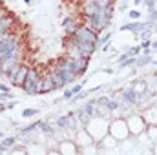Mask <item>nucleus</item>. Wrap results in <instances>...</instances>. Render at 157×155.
<instances>
[{
	"label": "nucleus",
	"mask_w": 157,
	"mask_h": 155,
	"mask_svg": "<svg viewBox=\"0 0 157 155\" xmlns=\"http://www.w3.org/2000/svg\"><path fill=\"white\" fill-rule=\"evenodd\" d=\"M24 59V46L22 39L17 33H6L0 39V68L2 71L20 64Z\"/></svg>",
	"instance_id": "obj_1"
},
{
	"label": "nucleus",
	"mask_w": 157,
	"mask_h": 155,
	"mask_svg": "<svg viewBox=\"0 0 157 155\" xmlns=\"http://www.w3.org/2000/svg\"><path fill=\"white\" fill-rule=\"evenodd\" d=\"M108 128H110V119L102 115H93L90 119V122L84 126V130L91 135L93 142H101V139L108 135Z\"/></svg>",
	"instance_id": "obj_2"
},
{
	"label": "nucleus",
	"mask_w": 157,
	"mask_h": 155,
	"mask_svg": "<svg viewBox=\"0 0 157 155\" xmlns=\"http://www.w3.org/2000/svg\"><path fill=\"white\" fill-rule=\"evenodd\" d=\"M108 133L112 137H115L119 142L121 141H126L130 139V128H128V122H126V117H115L110 120V128H108Z\"/></svg>",
	"instance_id": "obj_3"
},
{
	"label": "nucleus",
	"mask_w": 157,
	"mask_h": 155,
	"mask_svg": "<svg viewBox=\"0 0 157 155\" xmlns=\"http://www.w3.org/2000/svg\"><path fill=\"white\" fill-rule=\"evenodd\" d=\"M40 84H42V75L39 73V70H37V68L29 66V70H28V77H26V82H24V86H22L24 93H26V95H31V97H33V95H39Z\"/></svg>",
	"instance_id": "obj_4"
},
{
	"label": "nucleus",
	"mask_w": 157,
	"mask_h": 155,
	"mask_svg": "<svg viewBox=\"0 0 157 155\" xmlns=\"http://www.w3.org/2000/svg\"><path fill=\"white\" fill-rule=\"evenodd\" d=\"M126 122H128V128H130V135L132 137H139L146 131V122L141 113H128L126 117Z\"/></svg>",
	"instance_id": "obj_5"
},
{
	"label": "nucleus",
	"mask_w": 157,
	"mask_h": 155,
	"mask_svg": "<svg viewBox=\"0 0 157 155\" xmlns=\"http://www.w3.org/2000/svg\"><path fill=\"white\" fill-rule=\"evenodd\" d=\"M73 39H77L80 40V42H91V44H95L97 42V37H99V33H95L93 29H90V28H86V26H78L77 28V31L71 35Z\"/></svg>",
	"instance_id": "obj_6"
},
{
	"label": "nucleus",
	"mask_w": 157,
	"mask_h": 155,
	"mask_svg": "<svg viewBox=\"0 0 157 155\" xmlns=\"http://www.w3.org/2000/svg\"><path fill=\"white\" fill-rule=\"evenodd\" d=\"M28 70H29V66H28V64H24V62H20V64H18L17 71L13 73V77L9 78V82H11V86H13V88H22V86H24L26 77H28Z\"/></svg>",
	"instance_id": "obj_7"
},
{
	"label": "nucleus",
	"mask_w": 157,
	"mask_h": 155,
	"mask_svg": "<svg viewBox=\"0 0 157 155\" xmlns=\"http://www.w3.org/2000/svg\"><path fill=\"white\" fill-rule=\"evenodd\" d=\"M55 89H57V84H55V78H53L51 70H49V71H46V73L42 75V84H40L39 95H48V93H51V91H55Z\"/></svg>",
	"instance_id": "obj_8"
},
{
	"label": "nucleus",
	"mask_w": 157,
	"mask_h": 155,
	"mask_svg": "<svg viewBox=\"0 0 157 155\" xmlns=\"http://www.w3.org/2000/svg\"><path fill=\"white\" fill-rule=\"evenodd\" d=\"M148 26H152L150 22H139V20H133V22H128V24H122L119 29L121 31H132L133 35H139L143 29H146ZM154 28V26H152Z\"/></svg>",
	"instance_id": "obj_9"
},
{
	"label": "nucleus",
	"mask_w": 157,
	"mask_h": 155,
	"mask_svg": "<svg viewBox=\"0 0 157 155\" xmlns=\"http://www.w3.org/2000/svg\"><path fill=\"white\" fill-rule=\"evenodd\" d=\"M68 39L71 40L78 49H80V53H82L84 57H90V59H91V57H93V53L97 51V46H95V44H91V42H80V40L73 39V37H68Z\"/></svg>",
	"instance_id": "obj_10"
},
{
	"label": "nucleus",
	"mask_w": 157,
	"mask_h": 155,
	"mask_svg": "<svg viewBox=\"0 0 157 155\" xmlns=\"http://www.w3.org/2000/svg\"><path fill=\"white\" fill-rule=\"evenodd\" d=\"M80 26V22H78L75 17H66L64 18V22H62V28H64V33L68 35V37H71L75 31H77V28Z\"/></svg>",
	"instance_id": "obj_11"
},
{
	"label": "nucleus",
	"mask_w": 157,
	"mask_h": 155,
	"mask_svg": "<svg viewBox=\"0 0 157 155\" xmlns=\"http://www.w3.org/2000/svg\"><path fill=\"white\" fill-rule=\"evenodd\" d=\"M141 115H143V119H144L146 126H148V124H157V110H155V108H152V106H150V108H146Z\"/></svg>",
	"instance_id": "obj_12"
},
{
	"label": "nucleus",
	"mask_w": 157,
	"mask_h": 155,
	"mask_svg": "<svg viewBox=\"0 0 157 155\" xmlns=\"http://www.w3.org/2000/svg\"><path fill=\"white\" fill-rule=\"evenodd\" d=\"M154 60H152V55H139L135 57V68H146V66H152Z\"/></svg>",
	"instance_id": "obj_13"
},
{
	"label": "nucleus",
	"mask_w": 157,
	"mask_h": 155,
	"mask_svg": "<svg viewBox=\"0 0 157 155\" xmlns=\"http://www.w3.org/2000/svg\"><path fill=\"white\" fill-rule=\"evenodd\" d=\"M17 141H18V137H13V135H7V137H6V135H4L2 141H0V148H2L4 152H6V150H11V148L17 144Z\"/></svg>",
	"instance_id": "obj_14"
},
{
	"label": "nucleus",
	"mask_w": 157,
	"mask_h": 155,
	"mask_svg": "<svg viewBox=\"0 0 157 155\" xmlns=\"http://www.w3.org/2000/svg\"><path fill=\"white\" fill-rule=\"evenodd\" d=\"M39 130L44 135H48V137H53V135H55V128H53V124H51L49 120H40Z\"/></svg>",
	"instance_id": "obj_15"
},
{
	"label": "nucleus",
	"mask_w": 157,
	"mask_h": 155,
	"mask_svg": "<svg viewBox=\"0 0 157 155\" xmlns=\"http://www.w3.org/2000/svg\"><path fill=\"white\" fill-rule=\"evenodd\" d=\"M80 11H82V15H97L101 11V6H97V4H82Z\"/></svg>",
	"instance_id": "obj_16"
},
{
	"label": "nucleus",
	"mask_w": 157,
	"mask_h": 155,
	"mask_svg": "<svg viewBox=\"0 0 157 155\" xmlns=\"http://www.w3.org/2000/svg\"><path fill=\"white\" fill-rule=\"evenodd\" d=\"M110 39H112V33H110V31H102V33H99L97 42H95L97 49H99V47H102V46H106V44H110Z\"/></svg>",
	"instance_id": "obj_17"
},
{
	"label": "nucleus",
	"mask_w": 157,
	"mask_h": 155,
	"mask_svg": "<svg viewBox=\"0 0 157 155\" xmlns=\"http://www.w3.org/2000/svg\"><path fill=\"white\" fill-rule=\"evenodd\" d=\"M55 126H57L59 130H70V115L66 113V115L57 117V120H55Z\"/></svg>",
	"instance_id": "obj_18"
},
{
	"label": "nucleus",
	"mask_w": 157,
	"mask_h": 155,
	"mask_svg": "<svg viewBox=\"0 0 157 155\" xmlns=\"http://www.w3.org/2000/svg\"><path fill=\"white\" fill-rule=\"evenodd\" d=\"M39 124L40 120H35V122H31V124H28V126H24V128H20V135L22 137H26V135H29V133H33V131H37L39 130Z\"/></svg>",
	"instance_id": "obj_19"
},
{
	"label": "nucleus",
	"mask_w": 157,
	"mask_h": 155,
	"mask_svg": "<svg viewBox=\"0 0 157 155\" xmlns=\"http://www.w3.org/2000/svg\"><path fill=\"white\" fill-rule=\"evenodd\" d=\"M73 95H75V93H73V89H71V88H64L62 97H59L55 102H57V104H59V102H68V100H71V99H73Z\"/></svg>",
	"instance_id": "obj_20"
},
{
	"label": "nucleus",
	"mask_w": 157,
	"mask_h": 155,
	"mask_svg": "<svg viewBox=\"0 0 157 155\" xmlns=\"http://www.w3.org/2000/svg\"><path fill=\"white\" fill-rule=\"evenodd\" d=\"M60 152L64 153V152H77V142H73V141H64L62 144H60Z\"/></svg>",
	"instance_id": "obj_21"
},
{
	"label": "nucleus",
	"mask_w": 157,
	"mask_h": 155,
	"mask_svg": "<svg viewBox=\"0 0 157 155\" xmlns=\"http://www.w3.org/2000/svg\"><path fill=\"white\" fill-rule=\"evenodd\" d=\"M95 104H97V100H88V102L82 106V110H84L86 113H90V115L93 117V115H95Z\"/></svg>",
	"instance_id": "obj_22"
},
{
	"label": "nucleus",
	"mask_w": 157,
	"mask_h": 155,
	"mask_svg": "<svg viewBox=\"0 0 157 155\" xmlns=\"http://www.w3.org/2000/svg\"><path fill=\"white\" fill-rule=\"evenodd\" d=\"M37 113H39V110H37V108H26L20 115L24 117V119H31V117H35Z\"/></svg>",
	"instance_id": "obj_23"
},
{
	"label": "nucleus",
	"mask_w": 157,
	"mask_h": 155,
	"mask_svg": "<svg viewBox=\"0 0 157 155\" xmlns=\"http://www.w3.org/2000/svg\"><path fill=\"white\" fill-rule=\"evenodd\" d=\"M141 51H143V47H141V46L128 47V55H130V57H139V55H141Z\"/></svg>",
	"instance_id": "obj_24"
},
{
	"label": "nucleus",
	"mask_w": 157,
	"mask_h": 155,
	"mask_svg": "<svg viewBox=\"0 0 157 155\" xmlns=\"http://www.w3.org/2000/svg\"><path fill=\"white\" fill-rule=\"evenodd\" d=\"M121 64V68H130V66H135V57H128L126 60H122V62H119Z\"/></svg>",
	"instance_id": "obj_25"
},
{
	"label": "nucleus",
	"mask_w": 157,
	"mask_h": 155,
	"mask_svg": "<svg viewBox=\"0 0 157 155\" xmlns=\"http://www.w3.org/2000/svg\"><path fill=\"white\" fill-rule=\"evenodd\" d=\"M128 17H130L132 20H139V18H141V11H139V9H130V11H128Z\"/></svg>",
	"instance_id": "obj_26"
},
{
	"label": "nucleus",
	"mask_w": 157,
	"mask_h": 155,
	"mask_svg": "<svg viewBox=\"0 0 157 155\" xmlns=\"http://www.w3.org/2000/svg\"><path fill=\"white\" fill-rule=\"evenodd\" d=\"M11 97H13L11 91H0V102H7Z\"/></svg>",
	"instance_id": "obj_27"
},
{
	"label": "nucleus",
	"mask_w": 157,
	"mask_h": 155,
	"mask_svg": "<svg viewBox=\"0 0 157 155\" xmlns=\"http://www.w3.org/2000/svg\"><path fill=\"white\" fill-rule=\"evenodd\" d=\"M143 4L148 7V11H152V9H155V0H143Z\"/></svg>",
	"instance_id": "obj_28"
},
{
	"label": "nucleus",
	"mask_w": 157,
	"mask_h": 155,
	"mask_svg": "<svg viewBox=\"0 0 157 155\" xmlns=\"http://www.w3.org/2000/svg\"><path fill=\"white\" fill-rule=\"evenodd\" d=\"M71 89H73V93H78V91H82V89H84V82L73 84V86H71Z\"/></svg>",
	"instance_id": "obj_29"
},
{
	"label": "nucleus",
	"mask_w": 157,
	"mask_h": 155,
	"mask_svg": "<svg viewBox=\"0 0 157 155\" xmlns=\"http://www.w3.org/2000/svg\"><path fill=\"white\" fill-rule=\"evenodd\" d=\"M150 44H152V40H150V39H144L143 42H141V47H143V49H144V47H150Z\"/></svg>",
	"instance_id": "obj_30"
},
{
	"label": "nucleus",
	"mask_w": 157,
	"mask_h": 155,
	"mask_svg": "<svg viewBox=\"0 0 157 155\" xmlns=\"http://www.w3.org/2000/svg\"><path fill=\"white\" fill-rule=\"evenodd\" d=\"M15 106H17V100H11V102H7V104H6V110H13Z\"/></svg>",
	"instance_id": "obj_31"
},
{
	"label": "nucleus",
	"mask_w": 157,
	"mask_h": 155,
	"mask_svg": "<svg viewBox=\"0 0 157 155\" xmlns=\"http://www.w3.org/2000/svg\"><path fill=\"white\" fill-rule=\"evenodd\" d=\"M150 47H152V51L155 53V51H157V40H152V44H150Z\"/></svg>",
	"instance_id": "obj_32"
},
{
	"label": "nucleus",
	"mask_w": 157,
	"mask_h": 155,
	"mask_svg": "<svg viewBox=\"0 0 157 155\" xmlns=\"http://www.w3.org/2000/svg\"><path fill=\"white\" fill-rule=\"evenodd\" d=\"M128 57H130V55H128V53H122V55H121V57H119V62H122V60H126V59H128Z\"/></svg>",
	"instance_id": "obj_33"
},
{
	"label": "nucleus",
	"mask_w": 157,
	"mask_h": 155,
	"mask_svg": "<svg viewBox=\"0 0 157 155\" xmlns=\"http://www.w3.org/2000/svg\"><path fill=\"white\" fill-rule=\"evenodd\" d=\"M126 9H128V2L124 0V2H122V6H121V11H126Z\"/></svg>",
	"instance_id": "obj_34"
},
{
	"label": "nucleus",
	"mask_w": 157,
	"mask_h": 155,
	"mask_svg": "<svg viewBox=\"0 0 157 155\" xmlns=\"http://www.w3.org/2000/svg\"><path fill=\"white\" fill-rule=\"evenodd\" d=\"M0 91H9V86H6V84H0Z\"/></svg>",
	"instance_id": "obj_35"
},
{
	"label": "nucleus",
	"mask_w": 157,
	"mask_h": 155,
	"mask_svg": "<svg viewBox=\"0 0 157 155\" xmlns=\"http://www.w3.org/2000/svg\"><path fill=\"white\" fill-rule=\"evenodd\" d=\"M2 112H6V104H4V102H0V113H2Z\"/></svg>",
	"instance_id": "obj_36"
},
{
	"label": "nucleus",
	"mask_w": 157,
	"mask_h": 155,
	"mask_svg": "<svg viewBox=\"0 0 157 155\" xmlns=\"http://www.w3.org/2000/svg\"><path fill=\"white\" fill-rule=\"evenodd\" d=\"M133 4H135V6H141V4H143V0H133Z\"/></svg>",
	"instance_id": "obj_37"
},
{
	"label": "nucleus",
	"mask_w": 157,
	"mask_h": 155,
	"mask_svg": "<svg viewBox=\"0 0 157 155\" xmlns=\"http://www.w3.org/2000/svg\"><path fill=\"white\" fill-rule=\"evenodd\" d=\"M154 33H157V24L154 26Z\"/></svg>",
	"instance_id": "obj_38"
},
{
	"label": "nucleus",
	"mask_w": 157,
	"mask_h": 155,
	"mask_svg": "<svg viewBox=\"0 0 157 155\" xmlns=\"http://www.w3.org/2000/svg\"><path fill=\"white\" fill-rule=\"evenodd\" d=\"M26 2H28V4H31V0H26Z\"/></svg>",
	"instance_id": "obj_39"
},
{
	"label": "nucleus",
	"mask_w": 157,
	"mask_h": 155,
	"mask_svg": "<svg viewBox=\"0 0 157 155\" xmlns=\"http://www.w3.org/2000/svg\"><path fill=\"white\" fill-rule=\"evenodd\" d=\"M2 137H4V133H0V139H2Z\"/></svg>",
	"instance_id": "obj_40"
},
{
	"label": "nucleus",
	"mask_w": 157,
	"mask_h": 155,
	"mask_svg": "<svg viewBox=\"0 0 157 155\" xmlns=\"http://www.w3.org/2000/svg\"><path fill=\"white\" fill-rule=\"evenodd\" d=\"M155 82H157V77H155Z\"/></svg>",
	"instance_id": "obj_41"
},
{
	"label": "nucleus",
	"mask_w": 157,
	"mask_h": 155,
	"mask_svg": "<svg viewBox=\"0 0 157 155\" xmlns=\"http://www.w3.org/2000/svg\"><path fill=\"white\" fill-rule=\"evenodd\" d=\"M155 53H157V51H155Z\"/></svg>",
	"instance_id": "obj_42"
}]
</instances>
